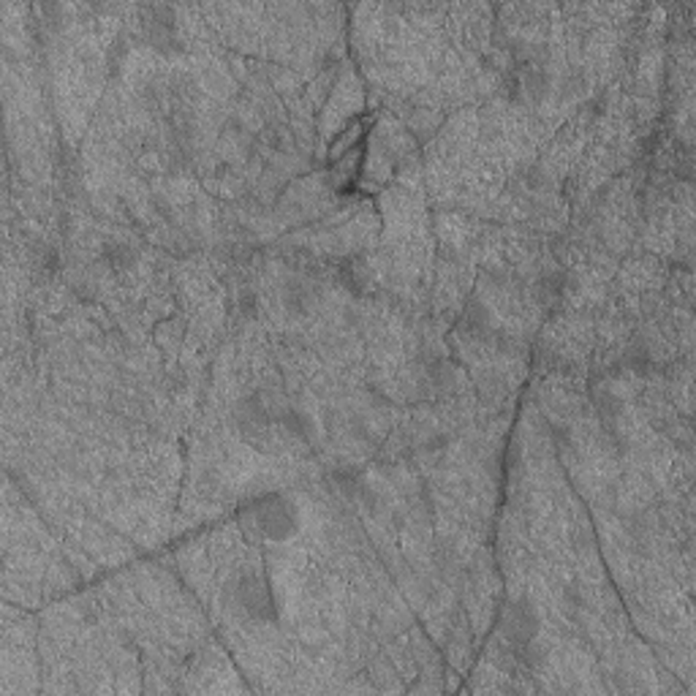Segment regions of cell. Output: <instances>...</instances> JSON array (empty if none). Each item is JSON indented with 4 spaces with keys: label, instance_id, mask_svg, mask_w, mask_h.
Instances as JSON below:
<instances>
[{
    "label": "cell",
    "instance_id": "9c48e42d",
    "mask_svg": "<svg viewBox=\"0 0 696 696\" xmlns=\"http://www.w3.org/2000/svg\"><path fill=\"white\" fill-rule=\"evenodd\" d=\"M136 248L128 242V240H109V242H103V248H101V259L106 261V267L112 270V272H117V275H123V272H128L133 264H136Z\"/></svg>",
    "mask_w": 696,
    "mask_h": 696
},
{
    "label": "cell",
    "instance_id": "52a82bcc",
    "mask_svg": "<svg viewBox=\"0 0 696 696\" xmlns=\"http://www.w3.org/2000/svg\"><path fill=\"white\" fill-rule=\"evenodd\" d=\"M566 289H569V272H564V270L542 272L539 280H536V299L547 308H555V305L564 302Z\"/></svg>",
    "mask_w": 696,
    "mask_h": 696
},
{
    "label": "cell",
    "instance_id": "3957f363",
    "mask_svg": "<svg viewBox=\"0 0 696 696\" xmlns=\"http://www.w3.org/2000/svg\"><path fill=\"white\" fill-rule=\"evenodd\" d=\"M498 626H501L504 642L528 645V642H536L539 629H542V618H539V613L534 610V604L528 599H512V602L504 604Z\"/></svg>",
    "mask_w": 696,
    "mask_h": 696
},
{
    "label": "cell",
    "instance_id": "8992f818",
    "mask_svg": "<svg viewBox=\"0 0 696 696\" xmlns=\"http://www.w3.org/2000/svg\"><path fill=\"white\" fill-rule=\"evenodd\" d=\"M335 278H338V283H340L343 289H348L351 294H365V291L370 289L373 272H370V264H368L365 259L351 256V259H343V261L335 264Z\"/></svg>",
    "mask_w": 696,
    "mask_h": 696
},
{
    "label": "cell",
    "instance_id": "7a4b0ae2",
    "mask_svg": "<svg viewBox=\"0 0 696 696\" xmlns=\"http://www.w3.org/2000/svg\"><path fill=\"white\" fill-rule=\"evenodd\" d=\"M229 593H231L234 610L242 618H248L253 623H272V621H278L275 596H272L270 585L259 574H242L240 580L231 583Z\"/></svg>",
    "mask_w": 696,
    "mask_h": 696
},
{
    "label": "cell",
    "instance_id": "5b68a950",
    "mask_svg": "<svg viewBox=\"0 0 696 696\" xmlns=\"http://www.w3.org/2000/svg\"><path fill=\"white\" fill-rule=\"evenodd\" d=\"M457 332L468 340H474V343H490L495 329H493V319H490L487 305H482L479 299H468L466 308L460 310Z\"/></svg>",
    "mask_w": 696,
    "mask_h": 696
},
{
    "label": "cell",
    "instance_id": "ba28073f",
    "mask_svg": "<svg viewBox=\"0 0 696 696\" xmlns=\"http://www.w3.org/2000/svg\"><path fill=\"white\" fill-rule=\"evenodd\" d=\"M332 487L348 498V501H357V498H365L368 495V482H365V474L357 468V466H340L332 471Z\"/></svg>",
    "mask_w": 696,
    "mask_h": 696
},
{
    "label": "cell",
    "instance_id": "7c38bea8",
    "mask_svg": "<svg viewBox=\"0 0 696 696\" xmlns=\"http://www.w3.org/2000/svg\"><path fill=\"white\" fill-rule=\"evenodd\" d=\"M234 310L240 313V319H253L256 316V294L250 289L240 291V297L234 302Z\"/></svg>",
    "mask_w": 696,
    "mask_h": 696
},
{
    "label": "cell",
    "instance_id": "30bf717a",
    "mask_svg": "<svg viewBox=\"0 0 696 696\" xmlns=\"http://www.w3.org/2000/svg\"><path fill=\"white\" fill-rule=\"evenodd\" d=\"M623 365L629 370H634L637 376H651L656 370V357H653V346L645 338H634L623 354Z\"/></svg>",
    "mask_w": 696,
    "mask_h": 696
},
{
    "label": "cell",
    "instance_id": "277c9868",
    "mask_svg": "<svg viewBox=\"0 0 696 696\" xmlns=\"http://www.w3.org/2000/svg\"><path fill=\"white\" fill-rule=\"evenodd\" d=\"M142 14V33H144V41L163 52V54H172V52H180V35H177V25H174V8L172 5H142L139 8Z\"/></svg>",
    "mask_w": 696,
    "mask_h": 696
},
{
    "label": "cell",
    "instance_id": "8fae6325",
    "mask_svg": "<svg viewBox=\"0 0 696 696\" xmlns=\"http://www.w3.org/2000/svg\"><path fill=\"white\" fill-rule=\"evenodd\" d=\"M283 308L291 313V316H302L310 310L313 305V283L305 278V280H291L286 289H283Z\"/></svg>",
    "mask_w": 696,
    "mask_h": 696
},
{
    "label": "cell",
    "instance_id": "6da1fadb",
    "mask_svg": "<svg viewBox=\"0 0 696 696\" xmlns=\"http://www.w3.org/2000/svg\"><path fill=\"white\" fill-rule=\"evenodd\" d=\"M237 515L248 536L272 542V544H283L294 539L302 525L299 506L283 493H261L245 501Z\"/></svg>",
    "mask_w": 696,
    "mask_h": 696
}]
</instances>
